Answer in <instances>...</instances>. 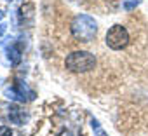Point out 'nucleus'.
Wrapping results in <instances>:
<instances>
[{
  "instance_id": "1",
  "label": "nucleus",
  "mask_w": 148,
  "mask_h": 136,
  "mask_svg": "<svg viewBox=\"0 0 148 136\" xmlns=\"http://www.w3.org/2000/svg\"><path fill=\"white\" fill-rule=\"evenodd\" d=\"M96 32H98V25H96L94 18H91L87 14H79V16L73 18L71 35L79 42H91L96 37Z\"/></svg>"
},
{
  "instance_id": "2",
  "label": "nucleus",
  "mask_w": 148,
  "mask_h": 136,
  "mask_svg": "<svg viewBox=\"0 0 148 136\" xmlns=\"http://www.w3.org/2000/svg\"><path fill=\"white\" fill-rule=\"evenodd\" d=\"M64 66L73 73H86L96 68V58L87 51H75L66 56Z\"/></svg>"
},
{
  "instance_id": "3",
  "label": "nucleus",
  "mask_w": 148,
  "mask_h": 136,
  "mask_svg": "<svg viewBox=\"0 0 148 136\" xmlns=\"http://www.w3.org/2000/svg\"><path fill=\"white\" fill-rule=\"evenodd\" d=\"M129 44V32L122 25H115L106 33V45L113 51H120Z\"/></svg>"
},
{
  "instance_id": "4",
  "label": "nucleus",
  "mask_w": 148,
  "mask_h": 136,
  "mask_svg": "<svg viewBox=\"0 0 148 136\" xmlns=\"http://www.w3.org/2000/svg\"><path fill=\"white\" fill-rule=\"evenodd\" d=\"M5 96L9 98V100H12V101H32V100H35V91H30L23 82H16L12 87H7L5 89Z\"/></svg>"
},
{
  "instance_id": "5",
  "label": "nucleus",
  "mask_w": 148,
  "mask_h": 136,
  "mask_svg": "<svg viewBox=\"0 0 148 136\" xmlns=\"http://www.w3.org/2000/svg\"><path fill=\"white\" fill-rule=\"evenodd\" d=\"M7 115H5V120H9L11 124H18V126H23L28 122L30 115L18 105H7Z\"/></svg>"
},
{
  "instance_id": "6",
  "label": "nucleus",
  "mask_w": 148,
  "mask_h": 136,
  "mask_svg": "<svg viewBox=\"0 0 148 136\" xmlns=\"http://www.w3.org/2000/svg\"><path fill=\"white\" fill-rule=\"evenodd\" d=\"M5 54H7V58H9V61L12 65H19V61H21V47L16 42H11V44L5 45Z\"/></svg>"
},
{
  "instance_id": "7",
  "label": "nucleus",
  "mask_w": 148,
  "mask_h": 136,
  "mask_svg": "<svg viewBox=\"0 0 148 136\" xmlns=\"http://www.w3.org/2000/svg\"><path fill=\"white\" fill-rule=\"evenodd\" d=\"M19 18H21V21L23 23H32V19H33V4H26V5H23L21 9H19Z\"/></svg>"
},
{
  "instance_id": "8",
  "label": "nucleus",
  "mask_w": 148,
  "mask_h": 136,
  "mask_svg": "<svg viewBox=\"0 0 148 136\" xmlns=\"http://www.w3.org/2000/svg\"><path fill=\"white\" fill-rule=\"evenodd\" d=\"M91 124H92V129H94V136H108V133H105V131L101 129V126H99V122H98L96 119H92Z\"/></svg>"
},
{
  "instance_id": "9",
  "label": "nucleus",
  "mask_w": 148,
  "mask_h": 136,
  "mask_svg": "<svg viewBox=\"0 0 148 136\" xmlns=\"http://www.w3.org/2000/svg\"><path fill=\"white\" fill-rule=\"evenodd\" d=\"M0 136H21V134L7 126H0Z\"/></svg>"
},
{
  "instance_id": "10",
  "label": "nucleus",
  "mask_w": 148,
  "mask_h": 136,
  "mask_svg": "<svg viewBox=\"0 0 148 136\" xmlns=\"http://www.w3.org/2000/svg\"><path fill=\"white\" fill-rule=\"evenodd\" d=\"M138 4H139V0H129V2H124V9L125 11H132Z\"/></svg>"
},
{
  "instance_id": "11",
  "label": "nucleus",
  "mask_w": 148,
  "mask_h": 136,
  "mask_svg": "<svg viewBox=\"0 0 148 136\" xmlns=\"http://www.w3.org/2000/svg\"><path fill=\"white\" fill-rule=\"evenodd\" d=\"M5 30H7V25L5 23H0V37L5 33Z\"/></svg>"
},
{
  "instance_id": "12",
  "label": "nucleus",
  "mask_w": 148,
  "mask_h": 136,
  "mask_svg": "<svg viewBox=\"0 0 148 136\" xmlns=\"http://www.w3.org/2000/svg\"><path fill=\"white\" fill-rule=\"evenodd\" d=\"M2 18H4V12H2V11H0V21H2Z\"/></svg>"
},
{
  "instance_id": "13",
  "label": "nucleus",
  "mask_w": 148,
  "mask_h": 136,
  "mask_svg": "<svg viewBox=\"0 0 148 136\" xmlns=\"http://www.w3.org/2000/svg\"><path fill=\"white\" fill-rule=\"evenodd\" d=\"M7 2H12V0H7Z\"/></svg>"
}]
</instances>
